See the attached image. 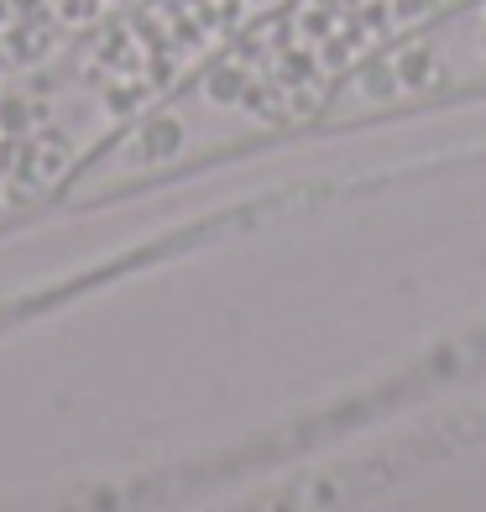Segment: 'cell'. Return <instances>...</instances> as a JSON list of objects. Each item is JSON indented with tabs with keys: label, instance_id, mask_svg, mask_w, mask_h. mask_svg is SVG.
<instances>
[{
	"label": "cell",
	"instance_id": "cell-1",
	"mask_svg": "<svg viewBox=\"0 0 486 512\" xmlns=\"http://www.w3.org/2000/svg\"><path fill=\"white\" fill-rule=\"evenodd\" d=\"M84 121L63 100V84L0 89V220L53 194L84 152Z\"/></svg>",
	"mask_w": 486,
	"mask_h": 512
}]
</instances>
